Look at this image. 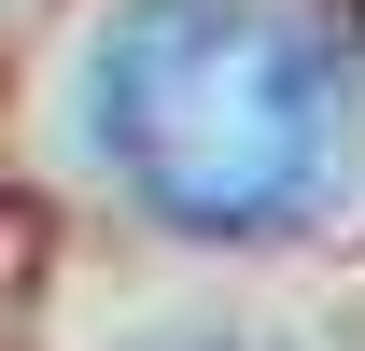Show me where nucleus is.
<instances>
[{"label": "nucleus", "mask_w": 365, "mask_h": 351, "mask_svg": "<svg viewBox=\"0 0 365 351\" xmlns=\"http://www.w3.org/2000/svg\"><path fill=\"white\" fill-rule=\"evenodd\" d=\"M85 127L155 225L253 239L337 169V71L281 0H140L85 71Z\"/></svg>", "instance_id": "f257e3e1"}]
</instances>
